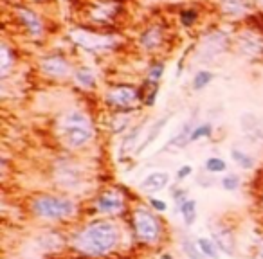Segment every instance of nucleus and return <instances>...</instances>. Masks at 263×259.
<instances>
[{
    "mask_svg": "<svg viewBox=\"0 0 263 259\" xmlns=\"http://www.w3.org/2000/svg\"><path fill=\"white\" fill-rule=\"evenodd\" d=\"M121 241V230L115 222L96 220L86 223L74 236V248L89 257H103L117 248Z\"/></svg>",
    "mask_w": 263,
    "mask_h": 259,
    "instance_id": "1",
    "label": "nucleus"
},
{
    "mask_svg": "<svg viewBox=\"0 0 263 259\" xmlns=\"http://www.w3.org/2000/svg\"><path fill=\"white\" fill-rule=\"evenodd\" d=\"M58 130L65 146L72 149L83 148L94 137V126H92L91 117L81 110H70L69 114L63 115L58 124Z\"/></svg>",
    "mask_w": 263,
    "mask_h": 259,
    "instance_id": "2",
    "label": "nucleus"
},
{
    "mask_svg": "<svg viewBox=\"0 0 263 259\" xmlns=\"http://www.w3.org/2000/svg\"><path fill=\"white\" fill-rule=\"evenodd\" d=\"M76 201L56 194H40L31 201V211L43 222H63L76 214Z\"/></svg>",
    "mask_w": 263,
    "mask_h": 259,
    "instance_id": "3",
    "label": "nucleus"
},
{
    "mask_svg": "<svg viewBox=\"0 0 263 259\" xmlns=\"http://www.w3.org/2000/svg\"><path fill=\"white\" fill-rule=\"evenodd\" d=\"M132 225L136 230V236L139 241L146 243V245H155L160 239L162 234V227L157 216L152 211L144 209V207H137L132 214Z\"/></svg>",
    "mask_w": 263,
    "mask_h": 259,
    "instance_id": "4",
    "label": "nucleus"
},
{
    "mask_svg": "<svg viewBox=\"0 0 263 259\" xmlns=\"http://www.w3.org/2000/svg\"><path fill=\"white\" fill-rule=\"evenodd\" d=\"M105 101L115 108H130L139 101V90L132 85L112 86L105 95Z\"/></svg>",
    "mask_w": 263,
    "mask_h": 259,
    "instance_id": "5",
    "label": "nucleus"
},
{
    "mask_svg": "<svg viewBox=\"0 0 263 259\" xmlns=\"http://www.w3.org/2000/svg\"><path fill=\"white\" fill-rule=\"evenodd\" d=\"M96 209L101 214H119L124 209V200L119 191H105L96 200Z\"/></svg>",
    "mask_w": 263,
    "mask_h": 259,
    "instance_id": "6",
    "label": "nucleus"
},
{
    "mask_svg": "<svg viewBox=\"0 0 263 259\" xmlns=\"http://www.w3.org/2000/svg\"><path fill=\"white\" fill-rule=\"evenodd\" d=\"M40 67L47 76H51V78L62 79V78H65V76L70 74V63L67 62L63 56L43 58L41 63H40Z\"/></svg>",
    "mask_w": 263,
    "mask_h": 259,
    "instance_id": "7",
    "label": "nucleus"
},
{
    "mask_svg": "<svg viewBox=\"0 0 263 259\" xmlns=\"http://www.w3.org/2000/svg\"><path fill=\"white\" fill-rule=\"evenodd\" d=\"M211 234H213V239L214 243L218 245L220 252L227 255H235L236 252V247H235V238H233V232H231L227 227L224 225H218L211 230Z\"/></svg>",
    "mask_w": 263,
    "mask_h": 259,
    "instance_id": "8",
    "label": "nucleus"
},
{
    "mask_svg": "<svg viewBox=\"0 0 263 259\" xmlns=\"http://www.w3.org/2000/svg\"><path fill=\"white\" fill-rule=\"evenodd\" d=\"M76 41H78V45L86 47V49H105V47L110 45V38L107 36H101V34H92V33H86V31H78V33L72 34Z\"/></svg>",
    "mask_w": 263,
    "mask_h": 259,
    "instance_id": "9",
    "label": "nucleus"
},
{
    "mask_svg": "<svg viewBox=\"0 0 263 259\" xmlns=\"http://www.w3.org/2000/svg\"><path fill=\"white\" fill-rule=\"evenodd\" d=\"M168 184H169V173L153 171L141 182L139 187H141V191H144V193H157V191L164 189Z\"/></svg>",
    "mask_w": 263,
    "mask_h": 259,
    "instance_id": "10",
    "label": "nucleus"
},
{
    "mask_svg": "<svg viewBox=\"0 0 263 259\" xmlns=\"http://www.w3.org/2000/svg\"><path fill=\"white\" fill-rule=\"evenodd\" d=\"M162 40H164V36H162V29H160L159 25H153V27L144 29L143 34H141V38H139V43L144 50L152 53V50H157L160 45H162Z\"/></svg>",
    "mask_w": 263,
    "mask_h": 259,
    "instance_id": "11",
    "label": "nucleus"
},
{
    "mask_svg": "<svg viewBox=\"0 0 263 259\" xmlns=\"http://www.w3.org/2000/svg\"><path fill=\"white\" fill-rule=\"evenodd\" d=\"M18 17H20V20L24 22L25 29L29 31L31 36H40V34L43 33V25H41V22H40V18H38L36 13H33L31 9L20 8L18 9Z\"/></svg>",
    "mask_w": 263,
    "mask_h": 259,
    "instance_id": "12",
    "label": "nucleus"
},
{
    "mask_svg": "<svg viewBox=\"0 0 263 259\" xmlns=\"http://www.w3.org/2000/svg\"><path fill=\"white\" fill-rule=\"evenodd\" d=\"M220 4L227 17H240L252 8V0H220Z\"/></svg>",
    "mask_w": 263,
    "mask_h": 259,
    "instance_id": "13",
    "label": "nucleus"
},
{
    "mask_svg": "<svg viewBox=\"0 0 263 259\" xmlns=\"http://www.w3.org/2000/svg\"><path fill=\"white\" fill-rule=\"evenodd\" d=\"M197 245H198V248H200V252L206 255L207 259H220V248H218V245L214 243V239L198 238Z\"/></svg>",
    "mask_w": 263,
    "mask_h": 259,
    "instance_id": "14",
    "label": "nucleus"
},
{
    "mask_svg": "<svg viewBox=\"0 0 263 259\" xmlns=\"http://www.w3.org/2000/svg\"><path fill=\"white\" fill-rule=\"evenodd\" d=\"M181 213H182V218H184L186 225H193L195 220H197V201L195 200H184L181 203Z\"/></svg>",
    "mask_w": 263,
    "mask_h": 259,
    "instance_id": "15",
    "label": "nucleus"
},
{
    "mask_svg": "<svg viewBox=\"0 0 263 259\" xmlns=\"http://www.w3.org/2000/svg\"><path fill=\"white\" fill-rule=\"evenodd\" d=\"M91 17L94 18V20H98V22H107V20H110V18L115 17V8L103 2L101 6H98L96 9H92Z\"/></svg>",
    "mask_w": 263,
    "mask_h": 259,
    "instance_id": "16",
    "label": "nucleus"
},
{
    "mask_svg": "<svg viewBox=\"0 0 263 259\" xmlns=\"http://www.w3.org/2000/svg\"><path fill=\"white\" fill-rule=\"evenodd\" d=\"M74 78L76 81L79 83L81 86H86V88H92L96 85V78H94V72L91 69H78L74 72Z\"/></svg>",
    "mask_w": 263,
    "mask_h": 259,
    "instance_id": "17",
    "label": "nucleus"
},
{
    "mask_svg": "<svg viewBox=\"0 0 263 259\" xmlns=\"http://www.w3.org/2000/svg\"><path fill=\"white\" fill-rule=\"evenodd\" d=\"M231 159H233V161H235L242 169L254 168V161L251 159V155H247V153L240 151V149H233V151H231Z\"/></svg>",
    "mask_w": 263,
    "mask_h": 259,
    "instance_id": "18",
    "label": "nucleus"
},
{
    "mask_svg": "<svg viewBox=\"0 0 263 259\" xmlns=\"http://www.w3.org/2000/svg\"><path fill=\"white\" fill-rule=\"evenodd\" d=\"M182 250H184V254L188 255L189 259H202V252L200 248H198L197 241H191L189 238H184L182 239Z\"/></svg>",
    "mask_w": 263,
    "mask_h": 259,
    "instance_id": "19",
    "label": "nucleus"
},
{
    "mask_svg": "<svg viewBox=\"0 0 263 259\" xmlns=\"http://www.w3.org/2000/svg\"><path fill=\"white\" fill-rule=\"evenodd\" d=\"M211 81H213V74L207 72V70H200V72H197V76L193 78V88L195 90H200V88L209 85Z\"/></svg>",
    "mask_w": 263,
    "mask_h": 259,
    "instance_id": "20",
    "label": "nucleus"
},
{
    "mask_svg": "<svg viewBox=\"0 0 263 259\" xmlns=\"http://www.w3.org/2000/svg\"><path fill=\"white\" fill-rule=\"evenodd\" d=\"M15 62L13 60V54L11 50H9V47L6 45V43H2V58H0V69H2V76L8 74L9 67H11V63Z\"/></svg>",
    "mask_w": 263,
    "mask_h": 259,
    "instance_id": "21",
    "label": "nucleus"
},
{
    "mask_svg": "<svg viewBox=\"0 0 263 259\" xmlns=\"http://www.w3.org/2000/svg\"><path fill=\"white\" fill-rule=\"evenodd\" d=\"M206 169L209 173H224L227 169V164L218 157H211L206 161Z\"/></svg>",
    "mask_w": 263,
    "mask_h": 259,
    "instance_id": "22",
    "label": "nucleus"
},
{
    "mask_svg": "<svg viewBox=\"0 0 263 259\" xmlns=\"http://www.w3.org/2000/svg\"><path fill=\"white\" fill-rule=\"evenodd\" d=\"M211 132H213L211 124H198L193 132H191V137H189V140H198V139H202V137H209Z\"/></svg>",
    "mask_w": 263,
    "mask_h": 259,
    "instance_id": "23",
    "label": "nucleus"
},
{
    "mask_svg": "<svg viewBox=\"0 0 263 259\" xmlns=\"http://www.w3.org/2000/svg\"><path fill=\"white\" fill-rule=\"evenodd\" d=\"M222 187L226 191H236L240 187V177L238 175H226L222 178Z\"/></svg>",
    "mask_w": 263,
    "mask_h": 259,
    "instance_id": "24",
    "label": "nucleus"
},
{
    "mask_svg": "<svg viewBox=\"0 0 263 259\" xmlns=\"http://www.w3.org/2000/svg\"><path fill=\"white\" fill-rule=\"evenodd\" d=\"M164 124H166V119H162V121H160V123H157L155 126L152 128V132H150L148 139H146V140H143V144H141V146H139V149H137V151H143V149L146 148V146H150V142H152V140L155 139V135L160 132V128L164 126Z\"/></svg>",
    "mask_w": 263,
    "mask_h": 259,
    "instance_id": "25",
    "label": "nucleus"
},
{
    "mask_svg": "<svg viewBox=\"0 0 263 259\" xmlns=\"http://www.w3.org/2000/svg\"><path fill=\"white\" fill-rule=\"evenodd\" d=\"M162 72H164V65H162V63H155V65H153L152 69H150L148 79H150L152 83H157L160 78H162Z\"/></svg>",
    "mask_w": 263,
    "mask_h": 259,
    "instance_id": "26",
    "label": "nucleus"
},
{
    "mask_svg": "<svg viewBox=\"0 0 263 259\" xmlns=\"http://www.w3.org/2000/svg\"><path fill=\"white\" fill-rule=\"evenodd\" d=\"M181 20H182V24H184L186 27H189V25H193V22L197 20V13H195L193 9L182 11V13H181Z\"/></svg>",
    "mask_w": 263,
    "mask_h": 259,
    "instance_id": "27",
    "label": "nucleus"
},
{
    "mask_svg": "<svg viewBox=\"0 0 263 259\" xmlns=\"http://www.w3.org/2000/svg\"><path fill=\"white\" fill-rule=\"evenodd\" d=\"M150 205H152L153 209L157 211V213H166V209H168L166 201L160 200V198H150Z\"/></svg>",
    "mask_w": 263,
    "mask_h": 259,
    "instance_id": "28",
    "label": "nucleus"
},
{
    "mask_svg": "<svg viewBox=\"0 0 263 259\" xmlns=\"http://www.w3.org/2000/svg\"><path fill=\"white\" fill-rule=\"evenodd\" d=\"M191 171H193L191 166H182V168L177 171V180H184V178H188L189 175H191Z\"/></svg>",
    "mask_w": 263,
    "mask_h": 259,
    "instance_id": "29",
    "label": "nucleus"
}]
</instances>
